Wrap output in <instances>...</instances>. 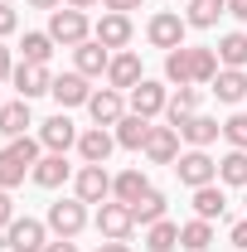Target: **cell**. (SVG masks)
<instances>
[{
    "mask_svg": "<svg viewBox=\"0 0 247 252\" xmlns=\"http://www.w3.org/2000/svg\"><path fill=\"white\" fill-rule=\"evenodd\" d=\"M185 30H189V20H180L175 10H160V15H151V25H146V39H151L155 49H185Z\"/></svg>",
    "mask_w": 247,
    "mask_h": 252,
    "instance_id": "3",
    "label": "cell"
},
{
    "mask_svg": "<svg viewBox=\"0 0 247 252\" xmlns=\"http://www.w3.org/2000/svg\"><path fill=\"white\" fill-rule=\"evenodd\" d=\"M151 117H136V112H131V117H122V122H117V146H126V151H146V141H151Z\"/></svg>",
    "mask_w": 247,
    "mask_h": 252,
    "instance_id": "19",
    "label": "cell"
},
{
    "mask_svg": "<svg viewBox=\"0 0 247 252\" xmlns=\"http://www.w3.org/2000/svg\"><path fill=\"white\" fill-rule=\"evenodd\" d=\"M228 15L233 20H247V0H228Z\"/></svg>",
    "mask_w": 247,
    "mask_h": 252,
    "instance_id": "43",
    "label": "cell"
},
{
    "mask_svg": "<svg viewBox=\"0 0 247 252\" xmlns=\"http://www.w3.org/2000/svg\"><path fill=\"white\" fill-rule=\"evenodd\" d=\"M165 107H170V97H165V88H160V83L141 78V83L131 88V112H136V117H160Z\"/></svg>",
    "mask_w": 247,
    "mask_h": 252,
    "instance_id": "12",
    "label": "cell"
},
{
    "mask_svg": "<svg viewBox=\"0 0 247 252\" xmlns=\"http://www.w3.org/2000/svg\"><path fill=\"white\" fill-rule=\"evenodd\" d=\"M107 194H112V175H107L102 165H83V170L73 175V199H83V204H107Z\"/></svg>",
    "mask_w": 247,
    "mask_h": 252,
    "instance_id": "7",
    "label": "cell"
},
{
    "mask_svg": "<svg viewBox=\"0 0 247 252\" xmlns=\"http://www.w3.org/2000/svg\"><path fill=\"white\" fill-rule=\"evenodd\" d=\"M44 252H78V243H73V238H59V243H49Z\"/></svg>",
    "mask_w": 247,
    "mask_h": 252,
    "instance_id": "42",
    "label": "cell"
},
{
    "mask_svg": "<svg viewBox=\"0 0 247 252\" xmlns=\"http://www.w3.org/2000/svg\"><path fill=\"white\" fill-rule=\"evenodd\" d=\"M88 112H93L97 126H117V122L126 117V102H122V93H117V88H102V93L88 97Z\"/></svg>",
    "mask_w": 247,
    "mask_h": 252,
    "instance_id": "15",
    "label": "cell"
},
{
    "mask_svg": "<svg viewBox=\"0 0 247 252\" xmlns=\"http://www.w3.org/2000/svg\"><path fill=\"white\" fill-rule=\"evenodd\" d=\"M34 165H39V141L34 136H15L0 151V189L25 185V175H34Z\"/></svg>",
    "mask_w": 247,
    "mask_h": 252,
    "instance_id": "1",
    "label": "cell"
},
{
    "mask_svg": "<svg viewBox=\"0 0 247 252\" xmlns=\"http://www.w3.org/2000/svg\"><path fill=\"white\" fill-rule=\"evenodd\" d=\"M5 78H15V63H10V49H5V39H0V83Z\"/></svg>",
    "mask_w": 247,
    "mask_h": 252,
    "instance_id": "41",
    "label": "cell"
},
{
    "mask_svg": "<svg viewBox=\"0 0 247 252\" xmlns=\"http://www.w3.org/2000/svg\"><path fill=\"white\" fill-rule=\"evenodd\" d=\"M228 238H233V248H238V252H247V219L233 223V233H228Z\"/></svg>",
    "mask_w": 247,
    "mask_h": 252,
    "instance_id": "40",
    "label": "cell"
},
{
    "mask_svg": "<svg viewBox=\"0 0 247 252\" xmlns=\"http://www.w3.org/2000/svg\"><path fill=\"white\" fill-rule=\"evenodd\" d=\"M165 112H170V126L180 131V126H185L189 117L199 112V88H180V93L170 97V107H165Z\"/></svg>",
    "mask_w": 247,
    "mask_h": 252,
    "instance_id": "29",
    "label": "cell"
},
{
    "mask_svg": "<svg viewBox=\"0 0 247 252\" xmlns=\"http://www.w3.org/2000/svg\"><path fill=\"white\" fill-rule=\"evenodd\" d=\"M218 180L233 189H247V151H228L218 160Z\"/></svg>",
    "mask_w": 247,
    "mask_h": 252,
    "instance_id": "30",
    "label": "cell"
},
{
    "mask_svg": "<svg viewBox=\"0 0 247 252\" xmlns=\"http://www.w3.org/2000/svg\"><path fill=\"white\" fill-rule=\"evenodd\" d=\"M214 97H218V102H228V107H238V102L247 97V73H243V68H218Z\"/></svg>",
    "mask_w": 247,
    "mask_h": 252,
    "instance_id": "20",
    "label": "cell"
},
{
    "mask_svg": "<svg viewBox=\"0 0 247 252\" xmlns=\"http://www.w3.org/2000/svg\"><path fill=\"white\" fill-rule=\"evenodd\" d=\"M102 5H107V10H117V15H131V10H141L146 0H102Z\"/></svg>",
    "mask_w": 247,
    "mask_h": 252,
    "instance_id": "39",
    "label": "cell"
},
{
    "mask_svg": "<svg viewBox=\"0 0 247 252\" xmlns=\"http://www.w3.org/2000/svg\"><path fill=\"white\" fill-rule=\"evenodd\" d=\"M25 63H49V54H54V39L49 34H25Z\"/></svg>",
    "mask_w": 247,
    "mask_h": 252,
    "instance_id": "35",
    "label": "cell"
},
{
    "mask_svg": "<svg viewBox=\"0 0 247 252\" xmlns=\"http://www.w3.org/2000/svg\"><path fill=\"white\" fill-rule=\"evenodd\" d=\"M180 136H185L194 151H204V146H214L218 136H223V126H218L214 117H199V112H194V117H189V122L180 126Z\"/></svg>",
    "mask_w": 247,
    "mask_h": 252,
    "instance_id": "21",
    "label": "cell"
},
{
    "mask_svg": "<svg viewBox=\"0 0 247 252\" xmlns=\"http://www.w3.org/2000/svg\"><path fill=\"white\" fill-rule=\"evenodd\" d=\"M39 146L44 151H54V156H63L68 146H78V126L68 122V117H49V122H39Z\"/></svg>",
    "mask_w": 247,
    "mask_h": 252,
    "instance_id": "9",
    "label": "cell"
},
{
    "mask_svg": "<svg viewBox=\"0 0 247 252\" xmlns=\"http://www.w3.org/2000/svg\"><path fill=\"white\" fill-rule=\"evenodd\" d=\"M107 83H112L117 93H131V88L141 83V59H136L131 49H126V54H117V59H112V68H107Z\"/></svg>",
    "mask_w": 247,
    "mask_h": 252,
    "instance_id": "18",
    "label": "cell"
},
{
    "mask_svg": "<svg viewBox=\"0 0 247 252\" xmlns=\"http://www.w3.org/2000/svg\"><path fill=\"white\" fill-rule=\"evenodd\" d=\"M146 248L151 252H175L180 248V223H170V219H160L146 228Z\"/></svg>",
    "mask_w": 247,
    "mask_h": 252,
    "instance_id": "28",
    "label": "cell"
},
{
    "mask_svg": "<svg viewBox=\"0 0 247 252\" xmlns=\"http://www.w3.org/2000/svg\"><path fill=\"white\" fill-rule=\"evenodd\" d=\"M214 243V223L209 219H189L185 228H180V248H189V252H204Z\"/></svg>",
    "mask_w": 247,
    "mask_h": 252,
    "instance_id": "31",
    "label": "cell"
},
{
    "mask_svg": "<svg viewBox=\"0 0 247 252\" xmlns=\"http://www.w3.org/2000/svg\"><path fill=\"white\" fill-rule=\"evenodd\" d=\"M165 78L180 83V88H194V78H189V49H170L165 54Z\"/></svg>",
    "mask_w": 247,
    "mask_h": 252,
    "instance_id": "34",
    "label": "cell"
},
{
    "mask_svg": "<svg viewBox=\"0 0 247 252\" xmlns=\"http://www.w3.org/2000/svg\"><path fill=\"white\" fill-rule=\"evenodd\" d=\"M15 88H20V97H25V102L44 97L49 88H54V73H49V63H20V68H15Z\"/></svg>",
    "mask_w": 247,
    "mask_h": 252,
    "instance_id": "10",
    "label": "cell"
},
{
    "mask_svg": "<svg viewBox=\"0 0 247 252\" xmlns=\"http://www.w3.org/2000/svg\"><path fill=\"white\" fill-rule=\"evenodd\" d=\"M73 10H93V5H102V0H68Z\"/></svg>",
    "mask_w": 247,
    "mask_h": 252,
    "instance_id": "46",
    "label": "cell"
},
{
    "mask_svg": "<svg viewBox=\"0 0 247 252\" xmlns=\"http://www.w3.org/2000/svg\"><path fill=\"white\" fill-rule=\"evenodd\" d=\"M175 175H180V185L189 189H204L218 180V160H209L204 151H185V156L175 160Z\"/></svg>",
    "mask_w": 247,
    "mask_h": 252,
    "instance_id": "6",
    "label": "cell"
},
{
    "mask_svg": "<svg viewBox=\"0 0 247 252\" xmlns=\"http://www.w3.org/2000/svg\"><path fill=\"white\" fill-rule=\"evenodd\" d=\"M97 252H131V248H126V243H112V238H107V243H102Z\"/></svg>",
    "mask_w": 247,
    "mask_h": 252,
    "instance_id": "45",
    "label": "cell"
},
{
    "mask_svg": "<svg viewBox=\"0 0 247 252\" xmlns=\"http://www.w3.org/2000/svg\"><path fill=\"white\" fill-rule=\"evenodd\" d=\"M131 228H136V219H131V204H97V233L102 238H112V243H126L131 238Z\"/></svg>",
    "mask_w": 247,
    "mask_h": 252,
    "instance_id": "8",
    "label": "cell"
},
{
    "mask_svg": "<svg viewBox=\"0 0 247 252\" xmlns=\"http://www.w3.org/2000/svg\"><path fill=\"white\" fill-rule=\"evenodd\" d=\"M83 228H88V204H83V199H59V204H49V233L78 238Z\"/></svg>",
    "mask_w": 247,
    "mask_h": 252,
    "instance_id": "4",
    "label": "cell"
},
{
    "mask_svg": "<svg viewBox=\"0 0 247 252\" xmlns=\"http://www.w3.org/2000/svg\"><path fill=\"white\" fill-rule=\"evenodd\" d=\"M15 223V199H10V189H0V228H10Z\"/></svg>",
    "mask_w": 247,
    "mask_h": 252,
    "instance_id": "38",
    "label": "cell"
},
{
    "mask_svg": "<svg viewBox=\"0 0 247 252\" xmlns=\"http://www.w3.org/2000/svg\"><path fill=\"white\" fill-rule=\"evenodd\" d=\"M73 59H78V73H83V78H102V73L112 68V49L97 44V39H88V44L73 49Z\"/></svg>",
    "mask_w": 247,
    "mask_h": 252,
    "instance_id": "17",
    "label": "cell"
},
{
    "mask_svg": "<svg viewBox=\"0 0 247 252\" xmlns=\"http://www.w3.org/2000/svg\"><path fill=\"white\" fill-rule=\"evenodd\" d=\"M68 175H73V170H68V160L54 156V151H49V156H39V165H34V185H39V189H59Z\"/></svg>",
    "mask_w": 247,
    "mask_h": 252,
    "instance_id": "22",
    "label": "cell"
},
{
    "mask_svg": "<svg viewBox=\"0 0 247 252\" xmlns=\"http://www.w3.org/2000/svg\"><path fill=\"white\" fill-rule=\"evenodd\" d=\"M218 49H189V78H194V88L199 83H214L218 78Z\"/></svg>",
    "mask_w": 247,
    "mask_h": 252,
    "instance_id": "26",
    "label": "cell"
},
{
    "mask_svg": "<svg viewBox=\"0 0 247 252\" xmlns=\"http://www.w3.org/2000/svg\"><path fill=\"white\" fill-rule=\"evenodd\" d=\"M5 248H10V252H44V248H49V223L15 219L10 228H5Z\"/></svg>",
    "mask_w": 247,
    "mask_h": 252,
    "instance_id": "5",
    "label": "cell"
},
{
    "mask_svg": "<svg viewBox=\"0 0 247 252\" xmlns=\"http://www.w3.org/2000/svg\"><path fill=\"white\" fill-rule=\"evenodd\" d=\"M88 34H93V25H88V10H54L49 15V39L54 44H63V49H78V44H88Z\"/></svg>",
    "mask_w": 247,
    "mask_h": 252,
    "instance_id": "2",
    "label": "cell"
},
{
    "mask_svg": "<svg viewBox=\"0 0 247 252\" xmlns=\"http://www.w3.org/2000/svg\"><path fill=\"white\" fill-rule=\"evenodd\" d=\"M223 209H228V199H223V189L218 185H204V189H194V219H223Z\"/></svg>",
    "mask_w": 247,
    "mask_h": 252,
    "instance_id": "25",
    "label": "cell"
},
{
    "mask_svg": "<svg viewBox=\"0 0 247 252\" xmlns=\"http://www.w3.org/2000/svg\"><path fill=\"white\" fill-rule=\"evenodd\" d=\"M223 136H228L233 151H247V112H233V117L223 122Z\"/></svg>",
    "mask_w": 247,
    "mask_h": 252,
    "instance_id": "36",
    "label": "cell"
},
{
    "mask_svg": "<svg viewBox=\"0 0 247 252\" xmlns=\"http://www.w3.org/2000/svg\"><path fill=\"white\" fill-rule=\"evenodd\" d=\"M131 219L146 223V228H151V223H160V219H165V194H160V189H151L146 199H136V204H131Z\"/></svg>",
    "mask_w": 247,
    "mask_h": 252,
    "instance_id": "32",
    "label": "cell"
},
{
    "mask_svg": "<svg viewBox=\"0 0 247 252\" xmlns=\"http://www.w3.org/2000/svg\"><path fill=\"white\" fill-rule=\"evenodd\" d=\"M30 5H34V10H49V15H54V10H59L63 0H30Z\"/></svg>",
    "mask_w": 247,
    "mask_h": 252,
    "instance_id": "44",
    "label": "cell"
},
{
    "mask_svg": "<svg viewBox=\"0 0 247 252\" xmlns=\"http://www.w3.org/2000/svg\"><path fill=\"white\" fill-rule=\"evenodd\" d=\"M112 146H117V136H112L107 126H93V131L78 136V156H83V165H107Z\"/></svg>",
    "mask_w": 247,
    "mask_h": 252,
    "instance_id": "11",
    "label": "cell"
},
{
    "mask_svg": "<svg viewBox=\"0 0 247 252\" xmlns=\"http://www.w3.org/2000/svg\"><path fill=\"white\" fill-rule=\"evenodd\" d=\"M15 30H20V20H15V10H10V5L0 0V39H10Z\"/></svg>",
    "mask_w": 247,
    "mask_h": 252,
    "instance_id": "37",
    "label": "cell"
},
{
    "mask_svg": "<svg viewBox=\"0 0 247 252\" xmlns=\"http://www.w3.org/2000/svg\"><path fill=\"white\" fill-rule=\"evenodd\" d=\"M93 39H97V44H107V49H126V44H131V15H117V10H107V15L97 20Z\"/></svg>",
    "mask_w": 247,
    "mask_h": 252,
    "instance_id": "14",
    "label": "cell"
},
{
    "mask_svg": "<svg viewBox=\"0 0 247 252\" xmlns=\"http://www.w3.org/2000/svg\"><path fill=\"white\" fill-rule=\"evenodd\" d=\"M112 194H117V204H136V199L151 194V180H146L141 170H122V175L112 180Z\"/></svg>",
    "mask_w": 247,
    "mask_h": 252,
    "instance_id": "23",
    "label": "cell"
},
{
    "mask_svg": "<svg viewBox=\"0 0 247 252\" xmlns=\"http://www.w3.org/2000/svg\"><path fill=\"white\" fill-rule=\"evenodd\" d=\"M54 102L59 107H88V97H93V88H88V78L83 73H63V78H54Z\"/></svg>",
    "mask_w": 247,
    "mask_h": 252,
    "instance_id": "16",
    "label": "cell"
},
{
    "mask_svg": "<svg viewBox=\"0 0 247 252\" xmlns=\"http://www.w3.org/2000/svg\"><path fill=\"white\" fill-rule=\"evenodd\" d=\"M5 5H10V0H5Z\"/></svg>",
    "mask_w": 247,
    "mask_h": 252,
    "instance_id": "48",
    "label": "cell"
},
{
    "mask_svg": "<svg viewBox=\"0 0 247 252\" xmlns=\"http://www.w3.org/2000/svg\"><path fill=\"white\" fill-rule=\"evenodd\" d=\"M218 15H228V0H189V25L194 30H214L218 25Z\"/></svg>",
    "mask_w": 247,
    "mask_h": 252,
    "instance_id": "27",
    "label": "cell"
},
{
    "mask_svg": "<svg viewBox=\"0 0 247 252\" xmlns=\"http://www.w3.org/2000/svg\"><path fill=\"white\" fill-rule=\"evenodd\" d=\"M146 160L151 165H175L180 160V131L175 126H155L151 141H146Z\"/></svg>",
    "mask_w": 247,
    "mask_h": 252,
    "instance_id": "13",
    "label": "cell"
},
{
    "mask_svg": "<svg viewBox=\"0 0 247 252\" xmlns=\"http://www.w3.org/2000/svg\"><path fill=\"white\" fill-rule=\"evenodd\" d=\"M218 63L223 68H243L247 63V34H223L218 39Z\"/></svg>",
    "mask_w": 247,
    "mask_h": 252,
    "instance_id": "33",
    "label": "cell"
},
{
    "mask_svg": "<svg viewBox=\"0 0 247 252\" xmlns=\"http://www.w3.org/2000/svg\"><path fill=\"white\" fill-rule=\"evenodd\" d=\"M243 204H247V189H243Z\"/></svg>",
    "mask_w": 247,
    "mask_h": 252,
    "instance_id": "47",
    "label": "cell"
},
{
    "mask_svg": "<svg viewBox=\"0 0 247 252\" xmlns=\"http://www.w3.org/2000/svg\"><path fill=\"white\" fill-rule=\"evenodd\" d=\"M25 126H34V122H30V102H25V97L0 107V136H10V141H15V136H25Z\"/></svg>",
    "mask_w": 247,
    "mask_h": 252,
    "instance_id": "24",
    "label": "cell"
}]
</instances>
